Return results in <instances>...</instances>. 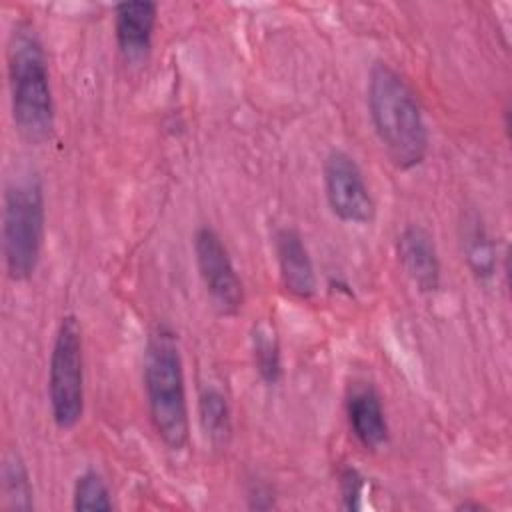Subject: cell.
I'll use <instances>...</instances> for the list:
<instances>
[{
  "mask_svg": "<svg viewBox=\"0 0 512 512\" xmlns=\"http://www.w3.org/2000/svg\"><path fill=\"white\" fill-rule=\"evenodd\" d=\"M324 196L332 214L348 224L374 220L376 204L358 162L344 150H330L322 164Z\"/></svg>",
  "mask_w": 512,
  "mask_h": 512,
  "instance_id": "7",
  "label": "cell"
},
{
  "mask_svg": "<svg viewBox=\"0 0 512 512\" xmlns=\"http://www.w3.org/2000/svg\"><path fill=\"white\" fill-rule=\"evenodd\" d=\"M72 506L78 512H110L114 508L110 490L96 470H84L76 478Z\"/></svg>",
  "mask_w": 512,
  "mask_h": 512,
  "instance_id": "16",
  "label": "cell"
},
{
  "mask_svg": "<svg viewBox=\"0 0 512 512\" xmlns=\"http://www.w3.org/2000/svg\"><path fill=\"white\" fill-rule=\"evenodd\" d=\"M46 228L42 182L34 176L14 178L4 192L2 252L6 272L14 282L28 280L40 262Z\"/></svg>",
  "mask_w": 512,
  "mask_h": 512,
  "instance_id": "4",
  "label": "cell"
},
{
  "mask_svg": "<svg viewBox=\"0 0 512 512\" xmlns=\"http://www.w3.org/2000/svg\"><path fill=\"white\" fill-rule=\"evenodd\" d=\"M10 108L16 130L40 144L54 130V98L44 46L30 24H16L6 44Z\"/></svg>",
  "mask_w": 512,
  "mask_h": 512,
  "instance_id": "2",
  "label": "cell"
},
{
  "mask_svg": "<svg viewBox=\"0 0 512 512\" xmlns=\"http://www.w3.org/2000/svg\"><path fill=\"white\" fill-rule=\"evenodd\" d=\"M460 242L462 254L470 268V272L480 280L488 282L496 274V246L484 224V220L476 212H466L460 224Z\"/></svg>",
  "mask_w": 512,
  "mask_h": 512,
  "instance_id": "12",
  "label": "cell"
},
{
  "mask_svg": "<svg viewBox=\"0 0 512 512\" xmlns=\"http://www.w3.org/2000/svg\"><path fill=\"white\" fill-rule=\"evenodd\" d=\"M252 360L258 376L266 384H276L282 376V354L276 330L268 322H258L252 328Z\"/></svg>",
  "mask_w": 512,
  "mask_h": 512,
  "instance_id": "15",
  "label": "cell"
},
{
  "mask_svg": "<svg viewBox=\"0 0 512 512\" xmlns=\"http://www.w3.org/2000/svg\"><path fill=\"white\" fill-rule=\"evenodd\" d=\"M274 254L284 288L296 298H312L316 292V274L310 252L294 228H278L274 234Z\"/></svg>",
  "mask_w": 512,
  "mask_h": 512,
  "instance_id": "10",
  "label": "cell"
},
{
  "mask_svg": "<svg viewBox=\"0 0 512 512\" xmlns=\"http://www.w3.org/2000/svg\"><path fill=\"white\" fill-rule=\"evenodd\" d=\"M2 484V508L4 510H34V490L28 468L18 450H8L2 458L0 470Z\"/></svg>",
  "mask_w": 512,
  "mask_h": 512,
  "instance_id": "14",
  "label": "cell"
},
{
  "mask_svg": "<svg viewBox=\"0 0 512 512\" xmlns=\"http://www.w3.org/2000/svg\"><path fill=\"white\" fill-rule=\"evenodd\" d=\"M198 420H200V428H202L206 440L214 448L228 446V442L232 438V414H230L228 398L224 396V392L218 386L206 384L200 388Z\"/></svg>",
  "mask_w": 512,
  "mask_h": 512,
  "instance_id": "13",
  "label": "cell"
},
{
  "mask_svg": "<svg viewBox=\"0 0 512 512\" xmlns=\"http://www.w3.org/2000/svg\"><path fill=\"white\" fill-rule=\"evenodd\" d=\"M158 6L148 0L120 2L114 8V36L122 58L140 64L148 58L156 28Z\"/></svg>",
  "mask_w": 512,
  "mask_h": 512,
  "instance_id": "8",
  "label": "cell"
},
{
  "mask_svg": "<svg viewBox=\"0 0 512 512\" xmlns=\"http://www.w3.org/2000/svg\"><path fill=\"white\" fill-rule=\"evenodd\" d=\"M398 260L420 292H436L440 286V258L430 232L418 224H408L396 240Z\"/></svg>",
  "mask_w": 512,
  "mask_h": 512,
  "instance_id": "9",
  "label": "cell"
},
{
  "mask_svg": "<svg viewBox=\"0 0 512 512\" xmlns=\"http://www.w3.org/2000/svg\"><path fill=\"white\" fill-rule=\"evenodd\" d=\"M144 390L148 414L158 438L178 452L190 440L184 364L174 332L158 326L150 332L144 350Z\"/></svg>",
  "mask_w": 512,
  "mask_h": 512,
  "instance_id": "3",
  "label": "cell"
},
{
  "mask_svg": "<svg viewBox=\"0 0 512 512\" xmlns=\"http://www.w3.org/2000/svg\"><path fill=\"white\" fill-rule=\"evenodd\" d=\"M366 490V482L356 468H344L340 474V494L344 510H358L362 506V496Z\"/></svg>",
  "mask_w": 512,
  "mask_h": 512,
  "instance_id": "17",
  "label": "cell"
},
{
  "mask_svg": "<svg viewBox=\"0 0 512 512\" xmlns=\"http://www.w3.org/2000/svg\"><path fill=\"white\" fill-rule=\"evenodd\" d=\"M374 132L392 164L400 170L420 166L428 154V128L416 92L386 62H376L366 86Z\"/></svg>",
  "mask_w": 512,
  "mask_h": 512,
  "instance_id": "1",
  "label": "cell"
},
{
  "mask_svg": "<svg viewBox=\"0 0 512 512\" xmlns=\"http://www.w3.org/2000/svg\"><path fill=\"white\" fill-rule=\"evenodd\" d=\"M194 260L212 308L220 316H236L244 306L242 280L228 248L210 226H202L194 232Z\"/></svg>",
  "mask_w": 512,
  "mask_h": 512,
  "instance_id": "6",
  "label": "cell"
},
{
  "mask_svg": "<svg viewBox=\"0 0 512 512\" xmlns=\"http://www.w3.org/2000/svg\"><path fill=\"white\" fill-rule=\"evenodd\" d=\"M48 402L60 430L78 426L84 414L82 330L74 314L62 316L48 364Z\"/></svg>",
  "mask_w": 512,
  "mask_h": 512,
  "instance_id": "5",
  "label": "cell"
},
{
  "mask_svg": "<svg viewBox=\"0 0 512 512\" xmlns=\"http://www.w3.org/2000/svg\"><path fill=\"white\" fill-rule=\"evenodd\" d=\"M346 414L354 438L364 448L378 450L388 442V422L374 386H354L346 400Z\"/></svg>",
  "mask_w": 512,
  "mask_h": 512,
  "instance_id": "11",
  "label": "cell"
}]
</instances>
